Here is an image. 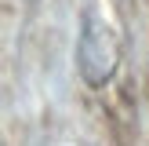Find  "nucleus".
<instances>
[{"label":"nucleus","instance_id":"1","mask_svg":"<svg viewBox=\"0 0 149 146\" xmlns=\"http://www.w3.org/2000/svg\"><path fill=\"white\" fill-rule=\"evenodd\" d=\"M116 62H120V40H116L113 26L106 18H98L95 11L84 15L80 26V40H77V69L91 88H102L113 80Z\"/></svg>","mask_w":149,"mask_h":146}]
</instances>
